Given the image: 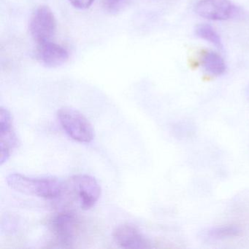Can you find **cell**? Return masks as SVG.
<instances>
[{
	"mask_svg": "<svg viewBox=\"0 0 249 249\" xmlns=\"http://www.w3.org/2000/svg\"><path fill=\"white\" fill-rule=\"evenodd\" d=\"M6 182L17 192L46 199H57L68 190V183L55 176L31 177L14 173L7 176Z\"/></svg>",
	"mask_w": 249,
	"mask_h": 249,
	"instance_id": "cell-1",
	"label": "cell"
},
{
	"mask_svg": "<svg viewBox=\"0 0 249 249\" xmlns=\"http://www.w3.org/2000/svg\"><path fill=\"white\" fill-rule=\"evenodd\" d=\"M57 118L62 129L74 141L89 143L94 139L92 125L78 110L72 107H62L57 111Z\"/></svg>",
	"mask_w": 249,
	"mask_h": 249,
	"instance_id": "cell-2",
	"label": "cell"
},
{
	"mask_svg": "<svg viewBox=\"0 0 249 249\" xmlns=\"http://www.w3.org/2000/svg\"><path fill=\"white\" fill-rule=\"evenodd\" d=\"M49 227L56 241L63 247H72L81 231L80 219L71 211H61L53 215Z\"/></svg>",
	"mask_w": 249,
	"mask_h": 249,
	"instance_id": "cell-3",
	"label": "cell"
},
{
	"mask_svg": "<svg viewBox=\"0 0 249 249\" xmlns=\"http://www.w3.org/2000/svg\"><path fill=\"white\" fill-rule=\"evenodd\" d=\"M29 28L37 44L52 41L56 31V18L52 9L47 5L36 8L30 18Z\"/></svg>",
	"mask_w": 249,
	"mask_h": 249,
	"instance_id": "cell-4",
	"label": "cell"
},
{
	"mask_svg": "<svg viewBox=\"0 0 249 249\" xmlns=\"http://www.w3.org/2000/svg\"><path fill=\"white\" fill-rule=\"evenodd\" d=\"M68 186L77 196L83 210H89L95 205L101 196L102 190L97 180L89 175L72 176Z\"/></svg>",
	"mask_w": 249,
	"mask_h": 249,
	"instance_id": "cell-5",
	"label": "cell"
},
{
	"mask_svg": "<svg viewBox=\"0 0 249 249\" xmlns=\"http://www.w3.org/2000/svg\"><path fill=\"white\" fill-rule=\"evenodd\" d=\"M194 10L199 17L212 21H226L237 14V8L230 0H199Z\"/></svg>",
	"mask_w": 249,
	"mask_h": 249,
	"instance_id": "cell-6",
	"label": "cell"
},
{
	"mask_svg": "<svg viewBox=\"0 0 249 249\" xmlns=\"http://www.w3.org/2000/svg\"><path fill=\"white\" fill-rule=\"evenodd\" d=\"M0 164L2 165L9 160L13 151L18 144V140L14 129L11 112L2 106L0 109Z\"/></svg>",
	"mask_w": 249,
	"mask_h": 249,
	"instance_id": "cell-7",
	"label": "cell"
},
{
	"mask_svg": "<svg viewBox=\"0 0 249 249\" xmlns=\"http://www.w3.org/2000/svg\"><path fill=\"white\" fill-rule=\"evenodd\" d=\"M115 243L124 249H141L151 248L149 240L141 232L136 226L123 224L118 226L113 231Z\"/></svg>",
	"mask_w": 249,
	"mask_h": 249,
	"instance_id": "cell-8",
	"label": "cell"
},
{
	"mask_svg": "<svg viewBox=\"0 0 249 249\" xmlns=\"http://www.w3.org/2000/svg\"><path fill=\"white\" fill-rule=\"evenodd\" d=\"M36 55L40 64L51 68L62 66L69 59L68 51L52 41L37 44Z\"/></svg>",
	"mask_w": 249,
	"mask_h": 249,
	"instance_id": "cell-9",
	"label": "cell"
},
{
	"mask_svg": "<svg viewBox=\"0 0 249 249\" xmlns=\"http://www.w3.org/2000/svg\"><path fill=\"white\" fill-rule=\"evenodd\" d=\"M201 65L205 72L215 76L223 75L227 71V65L221 55L211 51L202 55Z\"/></svg>",
	"mask_w": 249,
	"mask_h": 249,
	"instance_id": "cell-10",
	"label": "cell"
},
{
	"mask_svg": "<svg viewBox=\"0 0 249 249\" xmlns=\"http://www.w3.org/2000/svg\"><path fill=\"white\" fill-rule=\"evenodd\" d=\"M195 35L199 38L213 45L218 49H222L221 37L215 29L208 24H199L195 27Z\"/></svg>",
	"mask_w": 249,
	"mask_h": 249,
	"instance_id": "cell-11",
	"label": "cell"
},
{
	"mask_svg": "<svg viewBox=\"0 0 249 249\" xmlns=\"http://www.w3.org/2000/svg\"><path fill=\"white\" fill-rule=\"evenodd\" d=\"M241 232V229L238 226L226 225L211 229L208 230L207 234L210 238L213 240H224L226 238L238 237Z\"/></svg>",
	"mask_w": 249,
	"mask_h": 249,
	"instance_id": "cell-12",
	"label": "cell"
},
{
	"mask_svg": "<svg viewBox=\"0 0 249 249\" xmlns=\"http://www.w3.org/2000/svg\"><path fill=\"white\" fill-rule=\"evenodd\" d=\"M129 2L130 0H102V5L106 12L118 14L124 11Z\"/></svg>",
	"mask_w": 249,
	"mask_h": 249,
	"instance_id": "cell-13",
	"label": "cell"
},
{
	"mask_svg": "<svg viewBox=\"0 0 249 249\" xmlns=\"http://www.w3.org/2000/svg\"><path fill=\"white\" fill-rule=\"evenodd\" d=\"M74 8L80 10L88 9L91 6L94 0H69Z\"/></svg>",
	"mask_w": 249,
	"mask_h": 249,
	"instance_id": "cell-14",
	"label": "cell"
},
{
	"mask_svg": "<svg viewBox=\"0 0 249 249\" xmlns=\"http://www.w3.org/2000/svg\"><path fill=\"white\" fill-rule=\"evenodd\" d=\"M246 94H247L248 97H249V87H248L247 90H246Z\"/></svg>",
	"mask_w": 249,
	"mask_h": 249,
	"instance_id": "cell-15",
	"label": "cell"
}]
</instances>
